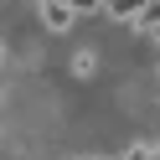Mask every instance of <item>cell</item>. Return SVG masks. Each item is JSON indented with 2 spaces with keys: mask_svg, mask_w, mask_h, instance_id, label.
<instances>
[{
  "mask_svg": "<svg viewBox=\"0 0 160 160\" xmlns=\"http://www.w3.org/2000/svg\"><path fill=\"white\" fill-rule=\"evenodd\" d=\"M36 11H42V26L52 36H67L78 26V11H72V0H36Z\"/></svg>",
  "mask_w": 160,
  "mask_h": 160,
  "instance_id": "6da1fadb",
  "label": "cell"
},
{
  "mask_svg": "<svg viewBox=\"0 0 160 160\" xmlns=\"http://www.w3.org/2000/svg\"><path fill=\"white\" fill-rule=\"evenodd\" d=\"M145 5H150V0H108V11H103V16H114V21H134Z\"/></svg>",
  "mask_w": 160,
  "mask_h": 160,
  "instance_id": "7a4b0ae2",
  "label": "cell"
},
{
  "mask_svg": "<svg viewBox=\"0 0 160 160\" xmlns=\"http://www.w3.org/2000/svg\"><path fill=\"white\" fill-rule=\"evenodd\" d=\"M119 160H160V145H150V139H139V145H129Z\"/></svg>",
  "mask_w": 160,
  "mask_h": 160,
  "instance_id": "3957f363",
  "label": "cell"
},
{
  "mask_svg": "<svg viewBox=\"0 0 160 160\" xmlns=\"http://www.w3.org/2000/svg\"><path fill=\"white\" fill-rule=\"evenodd\" d=\"M93 57H98V52H72V72H78V78H88V72L98 67Z\"/></svg>",
  "mask_w": 160,
  "mask_h": 160,
  "instance_id": "277c9868",
  "label": "cell"
},
{
  "mask_svg": "<svg viewBox=\"0 0 160 160\" xmlns=\"http://www.w3.org/2000/svg\"><path fill=\"white\" fill-rule=\"evenodd\" d=\"M83 160H103V155H83Z\"/></svg>",
  "mask_w": 160,
  "mask_h": 160,
  "instance_id": "5b68a950",
  "label": "cell"
},
{
  "mask_svg": "<svg viewBox=\"0 0 160 160\" xmlns=\"http://www.w3.org/2000/svg\"><path fill=\"white\" fill-rule=\"evenodd\" d=\"M0 57H5V47H0Z\"/></svg>",
  "mask_w": 160,
  "mask_h": 160,
  "instance_id": "8992f818",
  "label": "cell"
},
{
  "mask_svg": "<svg viewBox=\"0 0 160 160\" xmlns=\"http://www.w3.org/2000/svg\"><path fill=\"white\" fill-rule=\"evenodd\" d=\"M31 5H36V0H31Z\"/></svg>",
  "mask_w": 160,
  "mask_h": 160,
  "instance_id": "52a82bcc",
  "label": "cell"
}]
</instances>
